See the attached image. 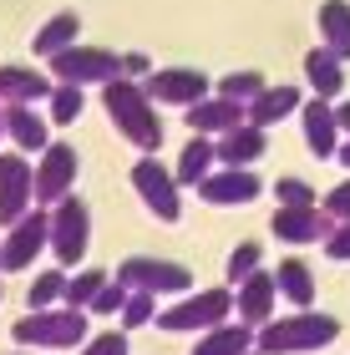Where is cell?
Returning a JSON list of instances; mask_svg holds the SVG:
<instances>
[{
  "instance_id": "obj_39",
  "label": "cell",
  "mask_w": 350,
  "mask_h": 355,
  "mask_svg": "<svg viewBox=\"0 0 350 355\" xmlns=\"http://www.w3.org/2000/svg\"><path fill=\"white\" fill-rule=\"evenodd\" d=\"M142 71H148V56H142V51H127V56H122V76H127V82H137Z\"/></svg>"
},
{
  "instance_id": "obj_8",
  "label": "cell",
  "mask_w": 350,
  "mask_h": 355,
  "mask_svg": "<svg viewBox=\"0 0 350 355\" xmlns=\"http://www.w3.org/2000/svg\"><path fill=\"white\" fill-rule=\"evenodd\" d=\"M117 284L127 289H148V295H193V274L173 259H148V254H132V259L117 264Z\"/></svg>"
},
{
  "instance_id": "obj_35",
  "label": "cell",
  "mask_w": 350,
  "mask_h": 355,
  "mask_svg": "<svg viewBox=\"0 0 350 355\" xmlns=\"http://www.w3.org/2000/svg\"><path fill=\"white\" fill-rule=\"evenodd\" d=\"M127 295H132V289H127V284H112V279H107V284L97 289V300L87 304V315H122Z\"/></svg>"
},
{
  "instance_id": "obj_34",
  "label": "cell",
  "mask_w": 350,
  "mask_h": 355,
  "mask_svg": "<svg viewBox=\"0 0 350 355\" xmlns=\"http://www.w3.org/2000/svg\"><path fill=\"white\" fill-rule=\"evenodd\" d=\"M274 198H279V208H320V203H315V188L299 183V178H279Z\"/></svg>"
},
{
  "instance_id": "obj_29",
  "label": "cell",
  "mask_w": 350,
  "mask_h": 355,
  "mask_svg": "<svg viewBox=\"0 0 350 355\" xmlns=\"http://www.w3.org/2000/svg\"><path fill=\"white\" fill-rule=\"evenodd\" d=\"M61 295H67V274H61V269H46V274H36L30 289H26V310H56Z\"/></svg>"
},
{
  "instance_id": "obj_22",
  "label": "cell",
  "mask_w": 350,
  "mask_h": 355,
  "mask_svg": "<svg viewBox=\"0 0 350 355\" xmlns=\"http://www.w3.org/2000/svg\"><path fill=\"white\" fill-rule=\"evenodd\" d=\"M76 36H82V15H76V10H56L51 21H46V26L36 31V41H30V51L51 61L56 51H67V46H76Z\"/></svg>"
},
{
  "instance_id": "obj_24",
  "label": "cell",
  "mask_w": 350,
  "mask_h": 355,
  "mask_svg": "<svg viewBox=\"0 0 350 355\" xmlns=\"http://www.w3.org/2000/svg\"><path fill=\"white\" fill-rule=\"evenodd\" d=\"M290 112H299V87H264L249 102V122L254 127H274L279 117H290Z\"/></svg>"
},
{
  "instance_id": "obj_18",
  "label": "cell",
  "mask_w": 350,
  "mask_h": 355,
  "mask_svg": "<svg viewBox=\"0 0 350 355\" xmlns=\"http://www.w3.org/2000/svg\"><path fill=\"white\" fill-rule=\"evenodd\" d=\"M264 148H269V137H264V127H254V122L234 127V132H224V137L213 142V153H218V163H224V168H249V163H259Z\"/></svg>"
},
{
  "instance_id": "obj_7",
  "label": "cell",
  "mask_w": 350,
  "mask_h": 355,
  "mask_svg": "<svg viewBox=\"0 0 350 355\" xmlns=\"http://www.w3.org/2000/svg\"><path fill=\"white\" fill-rule=\"evenodd\" d=\"M132 188H137V198L148 203V214L157 223H178V214H183V188H178V178H173V168H163L152 153H142L137 163H132Z\"/></svg>"
},
{
  "instance_id": "obj_31",
  "label": "cell",
  "mask_w": 350,
  "mask_h": 355,
  "mask_svg": "<svg viewBox=\"0 0 350 355\" xmlns=\"http://www.w3.org/2000/svg\"><path fill=\"white\" fill-rule=\"evenodd\" d=\"M157 320V295H148V289H132L122 304V330H142Z\"/></svg>"
},
{
  "instance_id": "obj_27",
  "label": "cell",
  "mask_w": 350,
  "mask_h": 355,
  "mask_svg": "<svg viewBox=\"0 0 350 355\" xmlns=\"http://www.w3.org/2000/svg\"><path fill=\"white\" fill-rule=\"evenodd\" d=\"M249 350H254L249 325H213V330H203V340L193 345V355H249Z\"/></svg>"
},
{
  "instance_id": "obj_17",
  "label": "cell",
  "mask_w": 350,
  "mask_h": 355,
  "mask_svg": "<svg viewBox=\"0 0 350 355\" xmlns=\"http://www.w3.org/2000/svg\"><path fill=\"white\" fill-rule=\"evenodd\" d=\"M299 122H305V148H310L315 157H335V148H340L335 107L315 96V102H305V107H299Z\"/></svg>"
},
{
  "instance_id": "obj_5",
  "label": "cell",
  "mask_w": 350,
  "mask_h": 355,
  "mask_svg": "<svg viewBox=\"0 0 350 355\" xmlns=\"http://www.w3.org/2000/svg\"><path fill=\"white\" fill-rule=\"evenodd\" d=\"M51 76L61 87H107L122 76V56L107 46H67L51 56Z\"/></svg>"
},
{
  "instance_id": "obj_2",
  "label": "cell",
  "mask_w": 350,
  "mask_h": 355,
  "mask_svg": "<svg viewBox=\"0 0 350 355\" xmlns=\"http://www.w3.org/2000/svg\"><path fill=\"white\" fill-rule=\"evenodd\" d=\"M335 335H340L335 315L295 310V315H279V320H269V325L254 330V350H259V355H305V350L335 345Z\"/></svg>"
},
{
  "instance_id": "obj_11",
  "label": "cell",
  "mask_w": 350,
  "mask_h": 355,
  "mask_svg": "<svg viewBox=\"0 0 350 355\" xmlns=\"http://www.w3.org/2000/svg\"><path fill=\"white\" fill-rule=\"evenodd\" d=\"M30 183H36V168L26 163L21 153H0V223H21L30 214Z\"/></svg>"
},
{
  "instance_id": "obj_12",
  "label": "cell",
  "mask_w": 350,
  "mask_h": 355,
  "mask_svg": "<svg viewBox=\"0 0 350 355\" xmlns=\"http://www.w3.org/2000/svg\"><path fill=\"white\" fill-rule=\"evenodd\" d=\"M209 76L193 71V67H163V71H152L148 82H142V92L152 96V102H168V107H193L209 96Z\"/></svg>"
},
{
  "instance_id": "obj_37",
  "label": "cell",
  "mask_w": 350,
  "mask_h": 355,
  "mask_svg": "<svg viewBox=\"0 0 350 355\" xmlns=\"http://www.w3.org/2000/svg\"><path fill=\"white\" fill-rule=\"evenodd\" d=\"M325 214L335 218V223H350V178H345L340 188H330V193H325Z\"/></svg>"
},
{
  "instance_id": "obj_6",
  "label": "cell",
  "mask_w": 350,
  "mask_h": 355,
  "mask_svg": "<svg viewBox=\"0 0 350 355\" xmlns=\"http://www.w3.org/2000/svg\"><path fill=\"white\" fill-rule=\"evenodd\" d=\"M51 214V239H46V249L56 254L61 264H82L87 249H91V208L76 198V193H67L56 208H46Z\"/></svg>"
},
{
  "instance_id": "obj_21",
  "label": "cell",
  "mask_w": 350,
  "mask_h": 355,
  "mask_svg": "<svg viewBox=\"0 0 350 355\" xmlns=\"http://www.w3.org/2000/svg\"><path fill=\"white\" fill-rule=\"evenodd\" d=\"M305 76H310V87H315V96H320V102H330V96L345 92V61L330 56L325 46L305 51Z\"/></svg>"
},
{
  "instance_id": "obj_26",
  "label": "cell",
  "mask_w": 350,
  "mask_h": 355,
  "mask_svg": "<svg viewBox=\"0 0 350 355\" xmlns=\"http://www.w3.org/2000/svg\"><path fill=\"white\" fill-rule=\"evenodd\" d=\"M213 163H218V153H213V142L209 137H188V148H183V157H178V188H198L203 178L213 173Z\"/></svg>"
},
{
  "instance_id": "obj_1",
  "label": "cell",
  "mask_w": 350,
  "mask_h": 355,
  "mask_svg": "<svg viewBox=\"0 0 350 355\" xmlns=\"http://www.w3.org/2000/svg\"><path fill=\"white\" fill-rule=\"evenodd\" d=\"M102 107H107L112 127L132 142V148H142V153L157 157V148H163V117H157L152 96L142 92V82H127V76L107 82V87H102Z\"/></svg>"
},
{
  "instance_id": "obj_43",
  "label": "cell",
  "mask_w": 350,
  "mask_h": 355,
  "mask_svg": "<svg viewBox=\"0 0 350 355\" xmlns=\"http://www.w3.org/2000/svg\"><path fill=\"white\" fill-rule=\"evenodd\" d=\"M15 355H30V350H15Z\"/></svg>"
},
{
  "instance_id": "obj_4",
  "label": "cell",
  "mask_w": 350,
  "mask_h": 355,
  "mask_svg": "<svg viewBox=\"0 0 350 355\" xmlns=\"http://www.w3.org/2000/svg\"><path fill=\"white\" fill-rule=\"evenodd\" d=\"M229 315H234V289H193L178 304L157 310V330H168V335L213 330V325H229Z\"/></svg>"
},
{
  "instance_id": "obj_19",
  "label": "cell",
  "mask_w": 350,
  "mask_h": 355,
  "mask_svg": "<svg viewBox=\"0 0 350 355\" xmlns=\"http://www.w3.org/2000/svg\"><path fill=\"white\" fill-rule=\"evenodd\" d=\"M0 132H6L21 153H46V148H51V122L36 117L30 107H6V122H0Z\"/></svg>"
},
{
  "instance_id": "obj_30",
  "label": "cell",
  "mask_w": 350,
  "mask_h": 355,
  "mask_svg": "<svg viewBox=\"0 0 350 355\" xmlns=\"http://www.w3.org/2000/svg\"><path fill=\"white\" fill-rule=\"evenodd\" d=\"M107 284V274L102 269H82V274H71L67 279V295H61V304L67 310H87L91 300H97V289Z\"/></svg>"
},
{
  "instance_id": "obj_16",
  "label": "cell",
  "mask_w": 350,
  "mask_h": 355,
  "mask_svg": "<svg viewBox=\"0 0 350 355\" xmlns=\"http://www.w3.org/2000/svg\"><path fill=\"white\" fill-rule=\"evenodd\" d=\"M249 122V107L238 102H224V96H203V102L188 107V127H193V137H209V132H234V127Z\"/></svg>"
},
{
  "instance_id": "obj_23",
  "label": "cell",
  "mask_w": 350,
  "mask_h": 355,
  "mask_svg": "<svg viewBox=\"0 0 350 355\" xmlns=\"http://www.w3.org/2000/svg\"><path fill=\"white\" fill-rule=\"evenodd\" d=\"M274 289L295 304V310H315V274H310L305 259H284L274 269Z\"/></svg>"
},
{
  "instance_id": "obj_42",
  "label": "cell",
  "mask_w": 350,
  "mask_h": 355,
  "mask_svg": "<svg viewBox=\"0 0 350 355\" xmlns=\"http://www.w3.org/2000/svg\"><path fill=\"white\" fill-rule=\"evenodd\" d=\"M0 122H6V102H0Z\"/></svg>"
},
{
  "instance_id": "obj_28",
  "label": "cell",
  "mask_w": 350,
  "mask_h": 355,
  "mask_svg": "<svg viewBox=\"0 0 350 355\" xmlns=\"http://www.w3.org/2000/svg\"><path fill=\"white\" fill-rule=\"evenodd\" d=\"M269 82L259 71H229V76H218L213 82V96H224V102H238V107H249L254 96H259Z\"/></svg>"
},
{
  "instance_id": "obj_20",
  "label": "cell",
  "mask_w": 350,
  "mask_h": 355,
  "mask_svg": "<svg viewBox=\"0 0 350 355\" xmlns=\"http://www.w3.org/2000/svg\"><path fill=\"white\" fill-rule=\"evenodd\" d=\"M51 76L30 71V67H0V102L6 107H30L41 102V96H51Z\"/></svg>"
},
{
  "instance_id": "obj_25",
  "label": "cell",
  "mask_w": 350,
  "mask_h": 355,
  "mask_svg": "<svg viewBox=\"0 0 350 355\" xmlns=\"http://www.w3.org/2000/svg\"><path fill=\"white\" fill-rule=\"evenodd\" d=\"M320 36L330 56L350 61V0H325L320 6Z\"/></svg>"
},
{
  "instance_id": "obj_44",
  "label": "cell",
  "mask_w": 350,
  "mask_h": 355,
  "mask_svg": "<svg viewBox=\"0 0 350 355\" xmlns=\"http://www.w3.org/2000/svg\"><path fill=\"white\" fill-rule=\"evenodd\" d=\"M0 295H6V289H0Z\"/></svg>"
},
{
  "instance_id": "obj_33",
  "label": "cell",
  "mask_w": 350,
  "mask_h": 355,
  "mask_svg": "<svg viewBox=\"0 0 350 355\" xmlns=\"http://www.w3.org/2000/svg\"><path fill=\"white\" fill-rule=\"evenodd\" d=\"M264 269V249L254 244V239H244L234 254H229V284H244L249 274H259Z\"/></svg>"
},
{
  "instance_id": "obj_38",
  "label": "cell",
  "mask_w": 350,
  "mask_h": 355,
  "mask_svg": "<svg viewBox=\"0 0 350 355\" xmlns=\"http://www.w3.org/2000/svg\"><path fill=\"white\" fill-rule=\"evenodd\" d=\"M325 254L330 259H350V223H335V229H330V239H325Z\"/></svg>"
},
{
  "instance_id": "obj_36",
  "label": "cell",
  "mask_w": 350,
  "mask_h": 355,
  "mask_svg": "<svg viewBox=\"0 0 350 355\" xmlns=\"http://www.w3.org/2000/svg\"><path fill=\"white\" fill-rule=\"evenodd\" d=\"M76 355H127V330H102L97 340H87Z\"/></svg>"
},
{
  "instance_id": "obj_10",
  "label": "cell",
  "mask_w": 350,
  "mask_h": 355,
  "mask_svg": "<svg viewBox=\"0 0 350 355\" xmlns=\"http://www.w3.org/2000/svg\"><path fill=\"white\" fill-rule=\"evenodd\" d=\"M46 239H51V214L46 208H30L21 223H10V234L0 239V269L15 274V269H30V259L46 249Z\"/></svg>"
},
{
  "instance_id": "obj_40",
  "label": "cell",
  "mask_w": 350,
  "mask_h": 355,
  "mask_svg": "<svg viewBox=\"0 0 350 355\" xmlns=\"http://www.w3.org/2000/svg\"><path fill=\"white\" fill-rule=\"evenodd\" d=\"M335 127L350 137V102H340V107H335Z\"/></svg>"
},
{
  "instance_id": "obj_9",
  "label": "cell",
  "mask_w": 350,
  "mask_h": 355,
  "mask_svg": "<svg viewBox=\"0 0 350 355\" xmlns=\"http://www.w3.org/2000/svg\"><path fill=\"white\" fill-rule=\"evenodd\" d=\"M76 173H82V157H76V148H71V142H51V148L41 153V163H36V183H30V198H36V208H56V203L71 193Z\"/></svg>"
},
{
  "instance_id": "obj_15",
  "label": "cell",
  "mask_w": 350,
  "mask_h": 355,
  "mask_svg": "<svg viewBox=\"0 0 350 355\" xmlns=\"http://www.w3.org/2000/svg\"><path fill=\"white\" fill-rule=\"evenodd\" d=\"M269 229H274V239H284V244H325L330 229H335V218H330L325 208H274Z\"/></svg>"
},
{
  "instance_id": "obj_3",
  "label": "cell",
  "mask_w": 350,
  "mask_h": 355,
  "mask_svg": "<svg viewBox=\"0 0 350 355\" xmlns=\"http://www.w3.org/2000/svg\"><path fill=\"white\" fill-rule=\"evenodd\" d=\"M10 335L21 350H76V345H87V310H67V304L26 310L10 325Z\"/></svg>"
},
{
  "instance_id": "obj_32",
  "label": "cell",
  "mask_w": 350,
  "mask_h": 355,
  "mask_svg": "<svg viewBox=\"0 0 350 355\" xmlns=\"http://www.w3.org/2000/svg\"><path fill=\"white\" fill-rule=\"evenodd\" d=\"M82 107H87L82 87H56L51 92V127H71L76 117H82Z\"/></svg>"
},
{
  "instance_id": "obj_41",
  "label": "cell",
  "mask_w": 350,
  "mask_h": 355,
  "mask_svg": "<svg viewBox=\"0 0 350 355\" xmlns=\"http://www.w3.org/2000/svg\"><path fill=\"white\" fill-rule=\"evenodd\" d=\"M335 157H340V163L350 168V137H345V142H340V148H335Z\"/></svg>"
},
{
  "instance_id": "obj_13",
  "label": "cell",
  "mask_w": 350,
  "mask_h": 355,
  "mask_svg": "<svg viewBox=\"0 0 350 355\" xmlns=\"http://www.w3.org/2000/svg\"><path fill=\"white\" fill-rule=\"evenodd\" d=\"M259 193H264V183H259V173H254V168H213V173L198 183V198L213 203V208L254 203Z\"/></svg>"
},
{
  "instance_id": "obj_14",
  "label": "cell",
  "mask_w": 350,
  "mask_h": 355,
  "mask_svg": "<svg viewBox=\"0 0 350 355\" xmlns=\"http://www.w3.org/2000/svg\"><path fill=\"white\" fill-rule=\"evenodd\" d=\"M274 300H279V289H274V274L259 269V274H249L244 284H234V315H238V325H249V330H259L274 320Z\"/></svg>"
}]
</instances>
